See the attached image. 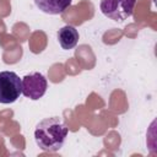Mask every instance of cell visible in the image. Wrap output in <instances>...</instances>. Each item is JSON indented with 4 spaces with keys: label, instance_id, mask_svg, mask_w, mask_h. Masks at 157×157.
Returning a JSON list of instances; mask_svg holds the SVG:
<instances>
[{
    "label": "cell",
    "instance_id": "cell-2",
    "mask_svg": "<svg viewBox=\"0 0 157 157\" xmlns=\"http://www.w3.org/2000/svg\"><path fill=\"white\" fill-rule=\"evenodd\" d=\"M22 93V80L13 71L0 72V103L16 102Z\"/></svg>",
    "mask_w": 157,
    "mask_h": 157
},
{
    "label": "cell",
    "instance_id": "cell-6",
    "mask_svg": "<svg viewBox=\"0 0 157 157\" xmlns=\"http://www.w3.org/2000/svg\"><path fill=\"white\" fill-rule=\"evenodd\" d=\"M58 40L63 49H72L78 42V32L74 26L66 25L58 31Z\"/></svg>",
    "mask_w": 157,
    "mask_h": 157
},
{
    "label": "cell",
    "instance_id": "cell-4",
    "mask_svg": "<svg viewBox=\"0 0 157 157\" xmlns=\"http://www.w3.org/2000/svg\"><path fill=\"white\" fill-rule=\"evenodd\" d=\"M48 88V81L40 72H31L22 77V94L32 101L44 96Z\"/></svg>",
    "mask_w": 157,
    "mask_h": 157
},
{
    "label": "cell",
    "instance_id": "cell-1",
    "mask_svg": "<svg viewBox=\"0 0 157 157\" xmlns=\"http://www.w3.org/2000/svg\"><path fill=\"white\" fill-rule=\"evenodd\" d=\"M67 126L59 117L40 120L34 129V140L38 147L45 152H56L67 137Z\"/></svg>",
    "mask_w": 157,
    "mask_h": 157
},
{
    "label": "cell",
    "instance_id": "cell-3",
    "mask_svg": "<svg viewBox=\"0 0 157 157\" xmlns=\"http://www.w3.org/2000/svg\"><path fill=\"white\" fill-rule=\"evenodd\" d=\"M135 4L136 0H101L99 9L105 17L123 22L132 15Z\"/></svg>",
    "mask_w": 157,
    "mask_h": 157
},
{
    "label": "cell",
    "instance_id": "cell-5",
    "mask_svg": "<svg viewBox=\"0 0 157 157\" xmlns=\"http://www.w3.org/2000/svg\"><path fill=\"white\" fill-rule=\"evenodd\" d=\"M72 0H34L36 6L44 13L48 15H60L70 5Z\"/></svg>",
    "mask_w": 157,
    "mask_h": 157
}]
</instances>
